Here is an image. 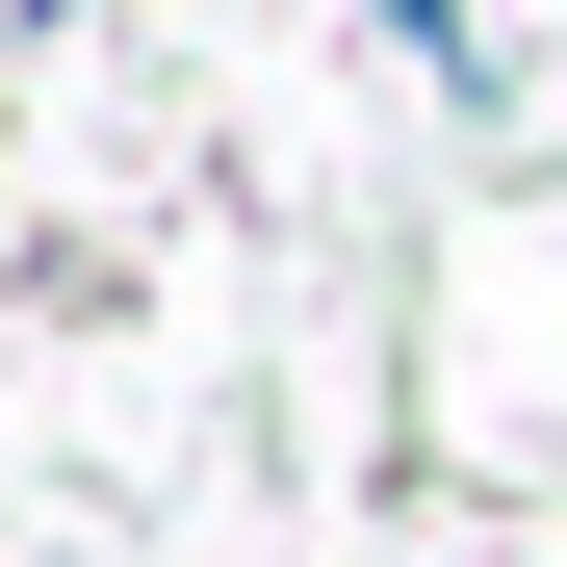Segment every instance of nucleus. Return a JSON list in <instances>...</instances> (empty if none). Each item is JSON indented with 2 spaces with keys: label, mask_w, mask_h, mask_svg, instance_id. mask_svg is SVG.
Returning <instances> with one entry per match:
<instances>
[{
  "label": "nucleus",
  "mask_w": 567,
  "mask_h": 567,
  "mask_svg": "<svg viewBox=\"0 0 567 567\" xmlns=\"http://www.w3.org/2000/svg\"><path fill=\"white\" fill-rule=\"evenodd\" d=\"M361 27H388V52L439 78V104H491V27H464V0H361Z\"/></svg>",
  "instance_id": "1"
}]
</instances>
